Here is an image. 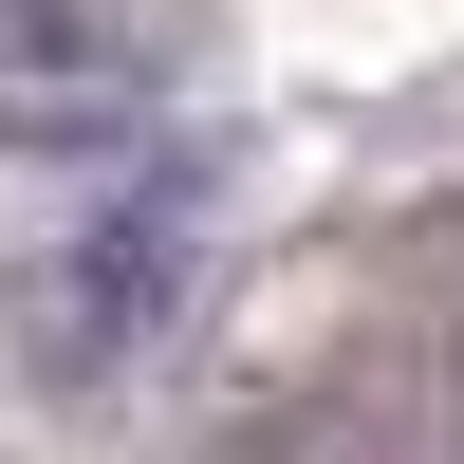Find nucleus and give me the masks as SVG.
Returning a JSON list of instances; mask_svg holds the SVG:
<instances>
[{
	"label": "nucleus",
	"instance_id": "obj_1",
	"mask_svg": "<svg viewBox=\"0 0 464 464\" xmlns=\"http://www.w3.org/2000/svg\"><path fill=\"white\" fill-rule=\"evenodd\" d=\"M186 297H205L186 205H111V223H74V242L37 260V353H56V372H130Z\"/></svg>",
	"mask_w": 464,
	"mask_h": 464
},
{
	"label": "nucleus",
	"instance_id": "obj_2",
	"mask_svg": "<svg viewBox=\"0 0 464 464\" xmlns=\"http://www.w3.org/2000/svg\"><path fill=\"white\" fill-rule=\"evenodd\" d=\"M149 130V56L93 0H0V149H130Z\"/></svg>",
	"mask_w": 464,
	"mask_h": 464
}]
</instances>
